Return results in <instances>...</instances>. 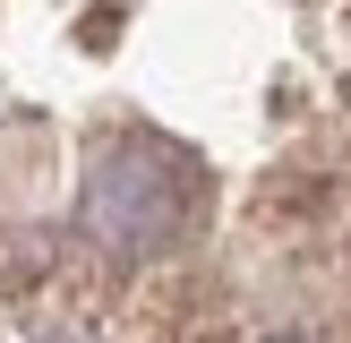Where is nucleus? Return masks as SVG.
<instances>
[{
	"label": "nucleus",
	"mask_w": 351,
	"mask_h": 343,
	"mask_svg": "<svg viewBox=\"0 0 351 343\" xmlns=\"http://www.w3.org/2000/svg\"><path fill=\"white\" fill-rule=\"evenodd\" d=\"M0 335L351 343V0H0Z\"/></svg>",
	"instance_id": "f257e3e1"
}]
</instances>
